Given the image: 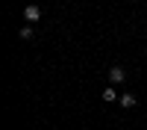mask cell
I'll use <instances>...</instances> for the list:
<instances>
[{
	"mask_svg": "<svg viewBox=\"0 0 147 130\" xmlns=\"http://www.w3.org/2000/svg\"><path fill=\"white\" fill-rule=\"evenodd\" d=\"M124 68H121V65H112V68H109V80H112V83H124Z\"/></svg>",
	"mask_w": 147,
	"mask_h": 130,
	"instance_id": "cell-1",
	"label": "cell"
},
{
	"mask_svg": "<svg viewBox=\"0 0 147 130\" xmlns=\"http://www.w3.org/2000/svg\"><path fill=\"white\" fill-rule=\"evenodd\" d=\"M24 18H27V21H38L41 18V9L38 6H27V9H24Z\"/></svg>",
	"mask_w": 147,
	"mask_h": 130,
	"instance_id": "cell-2",
	"label": "cell"
},
{
	"mask_svg": "<svg viewBox=\"0 0 147 130\" xmlns=\"http://www.w3.org/2000/svg\"><path fill=\"white\" fill-rule=\"evenodd\" d=\"M103 101H109V103H118V101H121V98H118V92H115V89H112V86H109V89H106V92H103Z\"/></svg>",
	"mask_w": 147,
	"mask_h": 130,
	"instance_id": "cell-3",
	"label": "cell"
},
{
	"mask_svg": "<svg viewBox=\"0 0 147 130\" xmlns=\"http://www.w3.org/2000/svg\"><path fill=\"white\" fill-rule=\"evenodd\" d=\"M121 106H124V110H129V106H136V98H132V95H121V101H118Z\"/></svg>",
	"mask_w": 147,
	"mask_h": 130,
	"instance_id": "cell-4",
	"label": "cell"
},
{
	"mask_svg": "<svg viewBox=\"0 0 147 130\" xmlns=\"http://www.w3.org/2000/svg\"><path fill=\"white\" fill-rule=\"evenodd\" d=\"M18 35H21V39H24V42H27V39H32V30H30V27H24V30H21Z\"/></svg>",
	"mask_w": 147,
	"mask_h": 130,
	"instance_id": "cell-5",
	"label": "cell"
}]
</instances>
